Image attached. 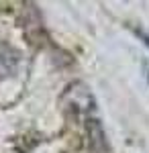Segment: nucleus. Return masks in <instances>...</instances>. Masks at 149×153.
I'll list each match as a JSON object with an SVG mask.
<instances>
[{"label":"nucleus","mask_w":149,"mask_h":153,"mask_svg":"<svg viewBox=\"0 0 149 153\" xmlns=\"http://www.w3.org/2000/svg\"><path fill=\"white\" fill-rule=\"evenodd\" d=\"M86 133H88V139H90L92 149H106V139H104V133H102V125L98 118H86Z\"/></svg>","instance_id":"nucleus-2"},{"label":"nucleus","mask_w":149,"mask_h":153,"mask_svg":"<svg viewBox=\"0 0 149 153\" xmlns=\"http://www.w3.org/2000/svg\"><path fill=\"white\" fill-rule=\"evenodd\" d=\"M61 104L66 112H74V114H82L84 118L94 117L96 112V100L92 96L90 88L84 82H72L63 90L61 96Z\"/></svg>","instance_id":"nucleus-1"}]
</instances>
